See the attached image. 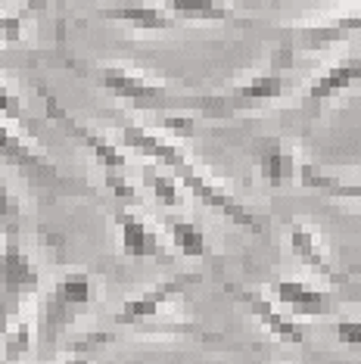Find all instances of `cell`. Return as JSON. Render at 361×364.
I'll return each instance as SVG.
<instances>
[{
  "instance_id": "1",
  "label": "cell",
  "mask_w": 361,
  "mask_h": 364,
  "mask_svg": "<svg viewBox=\"0 0 361 364\" xmlns=\"http://www.w3.org/2000/svg\"><path fill=\"white\" fill-rule=\"evenodd\" d=\"M122 144L131 146L134 153L141 156H150L156 162V168H168V175L178 181V184H184L190 193L200 200L203 205H209V209L221 212L225 218H231L234 225H240L243 230H249V234H265V225L252 215L240 200H234V193H227L225 187H218L212 178L203 175L196 165L187 159V153L180 150L175 140L168 137H159L156 131L144 128V125H125L122 128Z\"/></svg>"
},
{
  "instance_id": "2",
  "label": "cell",
  "mask_w": 361,
  "mask_h": 364,
  "mask_svg": "<svg viewBox=\"0 0 361 364\" xmlns=\"http://www.w3.org/2000/svg\"><path fill=\"white\" fill-rule=\"evenodd\" d=\"M38 287L41 274L19 246V230L4 228V234H0V339L19 318L22 302L31 293H38Z\"/></svg>"
},
{
  "instance_id": "3",
  "label": "cell",
  "mask_w": 361,
  "mask_h": 364,
  "mask_svg": "<svg viewBox=\"0 0 361 364\" xmlns=\"http://www.w3.org/2000/svg\"><path fill=\"white\" fill-rule=\"evenodd\" d=\"M97 85L103 90H109L112 97L131 100L141 109H153V112H175V109H200L203 112V97H178L168 87L156 85L141 72L128 69V65H100L97 72Z\"/></svg>"
},
{
  "instance_id": "4",
  "label": "cell",
  "mask_w": 361,
  "mask_h": 364,
  "mask_svg": "<svg viewBox=\"0 0 361 364\" xmlns=\"http://www.w3.org/2000/svg\"><path fill=\"white\" fill-rule=\"evenodd\" d=\"M94 277L87 271H69L56 280L53 289L47 293L44 311H41V343H44V349H53L63 330L94 302Z\"/></svg>"
},
{
  "instance_id": "5",
  "label": "cell",
  "mask_w": 361,
  "mask_h": 364,
  "mask_svg": "<svg viewBox=\"0 0 361 364\" xmlns=\"http://www.w3.org/2000/svg\"><path fill=\"white\" fill-rule=\"evenodd\" d=\"M290 60H293V50L286 44H281L274 53H271V63H268L265 72L252 75L249 81H243L240 87L227 90V94L203 97V112H209V115H227V112H237V109H249V106L277 100V97L284 94V87H286L284 69L290 65Z\"/></svg>"
},
{
  "instance_id": "6",
  "label": "cell",
  "mask_w": 361,
  "mask_h": 364,
  "mask_svg": "<svg viewBox=\"0 0 361 364\" xmlns=\"http://www.w3.org/2000/svg\"><path fill=\"white\" fill-rule=\"evenodd\" d=\"M200 274L196 271H184V274H175L168 280H162V284L150 287L146 293L134 296V299H128L122 309L112 314V321H116L119 327H156V321H159V330H178V333H203L200 327L193 324H162V309L178 299L180 293H184L187 287L200 284Z\"/></svg>"
},
{
  "instance_id": "7",
  "label": "cell",
  "mask_w": 361,
  "mask_h": 364,
  "mask_svg": "<svg viewBox=\"0 0 361 364\" xmlns=\"http://www.w3.org/2000/svg\"><path fill=\"white\" fill-rule=\"evenodd\" d=\"M41 90V100H44V109H47V115L60 125L65 134L69 137H75L85 150L94 156L97 159V165L106 171V175H125V168H128V159H125V153L119 150L116 144H109V137H103V134H97L94 128H87V125H81V122L72 115L69 109H63L60 106V100L50 94L47 87H38Z\"/></svg>"
},
{
  "instance_id": "8",
  "label": "cell",
  "mask_w": 361,
  "mask_h": 364,
  "mask_svg": "<svg viewBox=\"0 0 361 364\" xmlns=\"http://www.w3.org/2000/svg\"><path fill=\"white\" fill-rule=\"evenodd\" d=\"M0 162L16 168L19 175H26L31 184H38V187H50V190L69 187L47 156H41L35 146L26 144L19 134H13L6 125H0Z\"/></svg>"
},
{
  "instance_id": "9",
  "label": "cell",
  "mask_w": 361,
  "mask_h": 364,
  "mask_svg": "<svg viewBox=\"0 0 361 364\" xmlns=\"http://www.w3.org/2000/svg\"><path fill=\"white\" fill-rule=\"evenodd\" d=\"M231 293L240 299L246 309H249L252 314L259 318V324L268 330L271 336H277V339H284V343H290V346H299V343H306V327L299 324L296 318H290V314H284V311H277L274 305H271L265 296L256 293V289H249V287H227Z\"/></svg>"
},
{
  "instance_id": "10",
  "label": "cell",
  "mask_w": 361,
  "mask_h": 364,
  "mask_svg": "<svg viewBox=\"0 0 361 364\" xmlns=\"http://www.w3.org/2000/svg\"><path fill=\"white\" fill-rule=\"evenodd\" d=\"M355 31H361V10L346 13V16H333V19H327V22H318V26L290 28L293 44H286V47H290V50H296V47H306V50H324V47H330V44L349 41Z\"/></svg>"
},
{
  "instance_id": "11",
  "label": "cell",
  "mask_w": 361,
  "mask_h": 364,
  "mask_svg": "<svg viewBox=\"0 0 361 364\" xmlns=\"http://www.w3.org/2000/svg\"><path fill=\"white\" fill-rule=\"evenodd\" d=\"M116 228H119V240H122V252L131 259H166V246H162L159 234L146 225L141 215L119 209L116 215Z\"/></svg>"
},
{
  "instance_id": "12",
  "label": "cell",
  "mask_w": 361,
  "mask_h": 364,
  "mask_svg": "<svg viewBox=\"0 0 361 364\" xmlns=\"http://www.w3.org/2000/svg\"><path fill=\"white\" fill-rule=\"evenodd\" d=\"M252 156H256L259 175L265 178L268 187H286L296 181V159H293L290 146L281 137H259L252 140Z\"/></svg>"
},
{
  "instance_id": "13",
  "label": "cell",
  "mask_w": 361,
  "mask_h": 364,
  "mask_svg": "<svg viewBox=\"0 0 361 364\" xmlns=\"http://www.w3.org/2000/svg\"><path fill=\"white\" fill-rule=\"evenodd\" d=\"M358 81H361V56H346V60L327 65L321 75L311 81L308 90H306V103L318 106V103L330 100V97H336V94H343L346 87L358 85Z\"/></svg>"
},
{
  "instance_id": "14",
  "label": "cell",
  "mask_w": 361,
  "mask_h": 364,
  "mask_svg": "<svg viewBox=\"0 0 361 364\" xmlns=\"http://www.w3.org/2000/svg\"><path fill=\"white\" fill-rule=\"evenodd\" d=\"M277 299L299 318H324L333 311V302L324 289H315L306 280H281L277 284Z\"/></svg>"
},
{
  "instance_id": "15",
  "label": "cell",
  "mask_w": 361,
  "mask_h": 364,
  "mask_svg": "<svg viewBox=\"0 0 361 364\" xmlns=\"http://www.w3.org/2000/svg\"><path fill=\"white\" fill-rule=\"evenodd\" d=\"M290 250L293 255L306 264V268H311L315 274H321L324 280H330V284H343L346 280V274H340V271L333 268V262L327 259V252L321 250V243H318V237L311 234V228L306 225H290Z\"/></svg>"
},
{
  "instance_id": "16",
  "label": "cell",
  "mask_w": 361,
  "mask_h": 364,
  "mask_svg": "<svg viewBox=\"0 0 361 364\" xmlns=\"http://www.w3.org/2000/svg\"><path fill=\"white\" fill-rule=\"evenodd\" d=\"M106 19L125 22V26L137 28V31H166L175 26V19L166 13L162 4H116L103 10Z\"/></svg>"
},
{
  "instance_id": "17",
  "label": "cell",
  "mask_w": 361,
  "mask_h": 364,
  "mask_svg": "<svg viewBox=\"0 0 361 364\" xmlns=\"http://www.w3.org/2000/svg\"><path fill=\"white\" fill-rule=\"evenodd\" d=\"M162 225H166L171 243H175V250L180 255H187V259H206V255H209L206 234H203V228L196 225V221L168 215V218H162Z\"/></svg>"
},
{
  "instance_id": "18",
  "label": "cell",
  "mask_w": 361,
  "mask_h": 364,
  "mask_svg": "<svg viewBox=\"0 0 361 364\" xmlns=\"http://www.w3.org/2000/svg\"><path fill=\"white\" fill-rule=\"evenodd\" d=\"M296 181L302 187L308 190H321V193H330V196H343V200H358L361 203V184H346V181L327 175V171H321L318 165H308L302 162L296 165Z\"/></svg>"
},
{
  "instance_id": "19",
  "label": "cell",
  "mask_w": 361,
  "mask_h": 364,
  "mask_svg": "<svg viewBox=\"0 0 361 364\" xmlns=\"http://www.w3.org/2000/svg\"><path fill=\"white\" fill-rule=\"evenodd\" d=\"M166 13L178 16V19H190V22H221L227 19V4L221 0H166Z\"/></svg>"
},
{
  "instance_id": "20",
  "label": "cell",
  "mask_w": 361,
  "mask_h": 364,
  "mask_svg": "<svg viewBox=\"0 0 361 364\" xmlns=\"http://www.w3.org/2000/svg\"><path fill=\"white\" fill-rule=\"evenodd\" d=\"M144 184L150 187L153 200L159 205H166V209H178V205L184 203V196H180V184L168 175V171H159L156 165H144Z\"/></svg>"
},
{
  "instance_id": "21",
  "label": "cell",
  "mask_w": 361,
  "mask_h": 364,
  "mask_svg": "<svg viewBox=\"0 0 361 364\" xmlns=\"http://www.w3.org/2000/svg\"><path fill=\"white\" fill-rule=\"evenodd\" d=\"M0 346H4L0 361H6V364H13V361H19L22 355H28V349H31V327H28V321L16 318L10 324V330L4 333V339H0Z\"/></svg>"
},
{
  "instance_id": "22",
  "label": "cell",
  "mask_w": 361,
  "mask_h": 364,
  "mask_svg": "<svg viewBox=\"0 0 361 364\" xmlns=\"http://www.w3.org/2000/svg\"><path fill=\"white\" fill-rule=\"evenodd\" d=\"M106 343H112L109 333H85V336L72 339V343L65 346V352H69V355H85V358H94V355L100 352Z\"/></svg>"
},
{
  "instance_id": "23",
  "label": "cell",
  "mask_w": 361,
  "mask_h": 364,
  "mask_svg": "<svg viewBox=\"0 0 361 364\" xmlns=\"http://www.w3.org/2000/svg\"><path fill=\"white\" fill-rule=\"evenodd\" d=\"M106 190H109L112 196H116L119 203H125V205H137L141 203V193H137V187L131 184V181L125 175H106Z\"/></svg>"
},
{
  "instance_id": "24",
  "label": "cell",
  "mask_w": 361,
  "mask_h": 364,
  "mask_svg": "<svg viewBox=\"0 0 361 364\" xmlns=\"http://www.w3.org/2000/svg\"><path fill=\"white\" fill-rule=\"evenodd\" d=\"M333 333H336V343H343L346 349L361 352V321H355V318H343V321H336Z\"/></svg>"
},
{
  "instance_id": "25",
  "label": "cell",
  "mask_w": 361,
  "mask_h": 364,
  "mask_svg": "<svg viewBox=\"0 0 361 364\" xmlns=\"http://www.w3.org/2000/svg\"><path fill=\"white\" fill-rule=\"evenodd\" d=\"M19 200L10 193V187L6 184H0V225L4 228H16V221H19Z\"/></svg>"
},
{
  "instance_id": "26",
  "label": "cell",
  "mask_w": 361,
  "mask_h": 364,
  "mask_svg": "<svg viewBox=\"0 0 361 364\" xmlns=\"http://www.w3.org/2000/svg\"><path fill=\"white\" fill-rule=\"evenodd\" d=\"M159 125L168 131V134H175V137H190L196 125H193V119L190 115H175V112H168V115H159Z\"/></svg>"
},
{
  "instance_id": "27",
  "label": "cell",
  "mask_w": 361,
  "mask_h": 364,
  "mask_svg": "<svg viewBox=\"0 0 361 364\" xmlns=\"http://www.w3.org/2000/svg\"><path fill=\"white\" fill-rule=\"evenodd\" d=\"M0 38L6 44H19L26 38V19L22 16H0Z\"/></svg>"
},
{
  "instance_id": "28",
  "label": "cell",
  "mask_w": 361,
  "mask_h": 364,
  "mask_svg": "<svg viewBox=\"0 0 361 364\" xmlns=\"http://www.w3.org/2000/svg\"><path fill=\"white\" fill-rule=\"evenodd\" d=\"M0 115H6V119H22V100H19V94H13L6 85H0Z\"/></svg>"
},
{
  "instance_id": "29",
  "label": "cell",
  "mask_w": 361,
  "mask_h": 364,
  "mask_svg": "<svg viewBox=\"0 0 361 364\" xmlns=\"http://www.w3.org/2000/svg\"><path fill=\"white\" fill-rule=\"evenodd\" d=\"M90 361H94V358H85V355H69L63 364H90Z\"/></svg>"
}]
</instances>
